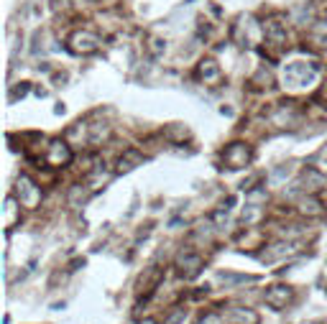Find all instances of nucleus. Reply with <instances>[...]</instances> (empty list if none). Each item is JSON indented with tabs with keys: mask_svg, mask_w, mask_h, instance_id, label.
<instances>
[{
	"mask_svg": "<svg viewBox=\"0 0 327 324\" xmlns=\"http://www.w3.org/2000/svg\"><path fill=\"white\" fill-rule=\"evenodd\" d=\"M251 148L246 146V143H233V146H228L225 148V154H223V159H225V163L230 166V168H243V166H248L251 163Z\"/></svg>",
	"mask_w": 327,
	"mask_h": 324,
	"instance_id": "20e7f679",
	"label": "nucleus"
},
{
	"mask_svg": "<svg viewBox=\"0 0 327 324\" xmlns=\"http://www.w3.org/2000/svg\"><path fill=\"white\" fill-rule=\"evenodd\" d=\"M266 38L271 41L274 46H281L287 41V31L281 28L279 20H269V23H266Z\"/></svg>",
	"mask_w": 327,
	"mask_h": 324,
	"instance_id": "9b49d317",
	"label": "nucleus"
},
{
	"mask_svg": "<svg viewBox=\"0 0 327 324\" xmlns=\"http://www.w3.org/2000/svg\"><path fill=\"white\" fill-rule=\"evenodd\" d=\"M197 79H202V82H217V79H220V67H217L212 59L200 61V67H197Z\"/></svg>",
	"mask_w": 327,
	"mask_h": 324,
	"instance_id": "1a4fd4ad",
	"label": "nucleus"
},
{
	"mask_svg": "<svg viewBox=\"0 0 327 324\" xmlns=\"http://www.w3.org/2000/svg\"><path fill=\"white\" fill-rule=\"evenodd\" d=\"M302 212H304V214H320V204H317L315 199H310V202L302 204Z\"/></svg>",
	"mask_w": 327,
	"mask_h": 324,
	"instance_id": "2eb2a0df",
	"label": "nucleus"
},
{
	"mask_svg": "<svg viewBox=\"0 0 327 324\" xmlns=\"http://www.w3.org/2000/svg\"><path fill=\"white\" fill-rule=\"evenodd\" d=\"M164 49H166V44H164L161 38H151V51H154V56H159Z\"/></svg>",
	"mask_w": 327,
	"mask_h": 324,
	"instance_id": "dca6fc26",
	"label": "nucleus"
},
{
	"mask_svg": "<svg viewBox=\"0 0 327 324\" xmlns=\"http://www.w3.org/2000/svg\"><path fill=\"white\" fill-rule=\"evenodd\" d=\"M141 161H143V156L138 154V151H136V148H128L125 154L120 156V161H118V174H123V171H130L133 166H138Z\"/></svg>",
	"mask_w": 327,
	"mask_h": 324,
	"instance_id": "9d476101",
	"label": "nucleus"
},
{
	"mask_svg": "<svg viewBox=\"0 0 327 324\" xmlns=\"http://www.w3.org/2000/svg\"><path fill=\"white\" fill-rule=\"evenodd\" d=\"M274 250H269L264 258L266 261H274V258H279V255H289V253H294V245H289V243H279V245H271Z\"/></svg>",
	"mask_w": 327,
	"mask_h": 324,
	"instance_id": "ddd939ff",
	"label": "nucleus"
},
{
	"mask_svg": "<svg viewBox=\"0 0 327 324\" xmlns=\"http://www.w3.org/2000/svg\"><path fill=\"white\" fill-rule=\"evenodd\" d=\"M143 324H154V322H143Z\"/></svg>",
	"mask_w": 327,
	"mask_h": 324,
	"instance_id": "a211bd4d",
	"label": "nucleus"
},
{
	"mask_svg": "<svg viewBox=\"0 0 327 324\" xmlns=\"http://www.w3.org/2000/svg\"><path fill=\"white\" fill-rule=\"evenodd\" d=\"M72 161V148L64 141H51L46 148V163L49 166H67Z\"/></svg>",
	"mask_w": 327,
	"mask_h": 324,
	"instance_id": "39448f33",
	"label": "nucleus"
},
{
	"mask_svg": "<svg viewBox=\"0 0 327 324\" xmlns=\"http://www.w3.org/2000/svg\"><path fill=\"white\" fill-rule=\"evenodd\" d=\"M320 77V67L312 61H292L284 67V84L289 90H302Z\"/></svg>",
	"mask_w": 327,
	"mask_h": 324,
	"instance_id": "f257e3e1",
	"label": "nucleus"
},
{
	"mask_svg": "<svg viewBox=\"0 0 327 324\" xmlns=\"http://www.w3.org/2000/svg\"><path fill=\"white\" fill-rule=\"evenodd\" d=\"M18 197H8L5 199V230H10L18 220H20V207L15 204Z\"/></svg>",
	"mask_w": 327,
	"mask_h": 324,
	"instance_id": "f8f14e48",
	"label": "nucleus"
},
{
	"mask_svg": "<svg viewBox=\"0 0 327 324\" xmlns=\"http://www.w3.org/2000/svg\"><path fill=\"white\" fill-rule=\"evenodd\" d=\"M69 49L74 51V54H92L97 46H100V38L92 33V31H74L72 36H69Z\"/></svg>",
	"mask_w": 327,
	"mask_h": 324,
	"instance_id": "7ed1b4c3",
	"label": "nucleus"
},
{
	"mask_svg": "<svg viewBox=\"0 0 327 324\" xmlns=\"http://www.w3.org/2000/svg\"><path fill=\"white\" fill-rule=\"evenodd\" d=\"M28 92V82H20V87H15V92H13V100L15 97H23Z\"/></svg>",
	"mask_w": 327,
	"mask_h": 324,
	"instance_id": "f3484780",
	"label": "nucleus"
},
{
	"mask_svg": "<svg viewBox=\"0 0 327 324\" xmlns=\"http://www.w3.org/2000/svg\"><path fill=\"white\" fill-rule=\"evenodd\" d=\"M292 301V289L289 286H271L266 291V304L274 309H284Z\"/></svg>",
	"mask_w": 327,
	"mask_h": 324,
	"instance_id": "423d86ee",
	"label": "nucleus"
},
{
	"mask_svg": "<svg viewBox=\"0 0 327 324\" xmlns=\"http://www.w3.org/2000/svg\"><path fill=\"white\" fill-rule=\"evenodd\" d=\"M184 317H187V312L182 307H174V312L164 319V324H179V322H184Z\"/></svg>",
	"mask_w": 327,
	"mask_h": 324,
	"instance_id": "4468645a",
	"label": "nucleus"
},
{
	"mask_svg": "<svg viewBox=\"0 0 327 324\" xmlns=\"http://www.w3.org/2000/svg\"><path fill=\"white\" fill-rule=\"evenodd\" d=\"M179 268H182L184 278H194L200 273V268H202V258L192 255V253H184V255H179Z\"/></svg>",
	"mask_w": 327,
	"mask_h": 324,
	"instance_id": "6e6552de",
	"label": "nucleus"
},
{
	"mask_svg": "<svg viewBox=\"0 0 327 324\" xmlns=\"http://www.w3.org/2000/svg\"><path fill=\"white\" fill-rule=\"evenodd\" d=\"M225 324H258V314L251 309H228L223 312Z\"/></svg>",
	"mask_w": 327,
	"mask_h": 324,
	"instance_id": "0eeeda50",
	"label": "nucleus"
},
{
	"mask_svg": "<svg viewBox=\"0 0 327 324\" xmlns=\"http://www.w3.org/2000/svg\"><path fill=\"white\" fill-rule=\"evenodd\" d=\"M15 197L20 202V207H28V209H36L38 202H41V189L28 179V176H20L15 181Z\"/></svg>",
	"mask_w": 327,
	"mask_h": 324,
	"instance_id": "f03ea898",
	"label": "nucleus"
}]
</instances>
